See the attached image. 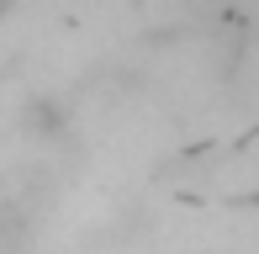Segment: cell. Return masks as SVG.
<instances>
[{
	"label": "cell",
	"mask_w": 259,
	"mask_h": 254,
	"mask_svg": "<svg viewBox=\"0 0 259 254\" xmlns=\"http://www.w3.org/2000/svg\"><path fill=\"white\" fill-rule=\"evenodd\" d=\"M27 127L37 138H64L69 133V117H64V106H58L53 96H32V106H27Z\"/></svg>",
	"instance_id": "6da1fadb"
}]
</instances>
